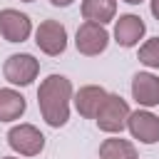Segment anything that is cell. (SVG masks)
I'll list each match as a JSON object with an SVG mask.
<instances>
[{
  "label": "cell",
  "instance_id": "8fae6325",
  "mask_svg": "<svg viewBox=\"0 0 159 159\" xmlns=\"http://www.w3.org/2000/svg\"><path fill=\"white\" fill-rule=\"evenodd\" d=\"M107 89L104 87H99V84H87V87H80V92L75 94V107H77V112L84 117V119H94L97 117V112H99V107H102V102L107 99Z\"/></svg>",
  "mask_w": 159,
  "mask_h": 159
},
{
  "label": "cell",
  "instance_id": "7a4b0ae2",
  "mask_svg": "<svg viewBox=\"0 0 159 159\" xmlns=\"http://www.w3.org/2000/svg\"><path fill=\"white\" fill-rule=\"evenodd\" d=\"M127 117H129V104L119 94H107V99L102 102L94 122L107 134H122V129L127 127Z\"/></svg>",
  "mask_w": 159,
  "mask_h": 159
},
{
  "label": "cell",
  "instance_id": "6da1fadb",
  "mask_svg": "<svg viewBox=\"0 0 159 159\" xmlns=\"http://www.w3.org/2000/svg\"><path fill=\"white\" fill-rule=\"evenodd\" d=\"M70 99H72V82L65 75H50L40 82L37 104L42 119L50 127H65L70 119Z\"/></svg>",
  "mask_w": 159,
  "mask_h": 159
},
{
  "label": "cell",
  "instance_id": "30bf717a",
  "mask_svg": "<svg viewBox=\"0 0 159 159\" xmlns=\"http://www.w3.org/2000/svg\"><path fill=\"white\" fill-rule=\"evenodd\" d=\"M132 97L142 107H157L159 104V77L152 72H137L132 77Z\"/></svg>",
  "mask_w": 159,
  "mask_h": 159
},
{
  "label": "cell",
  "instance_id": "5bb4252c",
  "mask_svg": "<svg viewBox=\"0 0 159 159\" xmlns=\"http://www.w3.org/2000/svg\"><path fill=\"white\" fill-rule=\"evenodd\" d=\"M99 159H139V157H137V149H134L132 142L119 139V137H112V139H104L102 142Z\"/></svg>",
  "mask_w": 159,
  "mask_h": 159
},
{
  "label": "cell",
  "instance_id": "ffe728a7",
  "mask_svg": "<svg viewBox=\"0 0 159 159\" xmlns=\"http://www.w3.org/2000/svg\"><path fill=\"white\" fill-rule=\"evenodd\" d=\"M22 2H32V0H22Z\"/></svg>",
  "mask_w": 159,
  "mask_h": 159
},
{
  "label": "cell",
  "instance_id": "9a60e30c",
  "mask_svg": "<svg viewBox=\"0 0 159 159\" xmlns=\"http://www.w3.org/2000/svg\"><path fill=\"white\" fill-rule=\"evenodd\" d=\"M139 62L159 70V37H152L139 47Z\"/></svg>",
  "mask_w": 159,
  "mask_h": 159
},
{
  "label": "cell",
  "instance_id": "7c38bea8",
  "mask_svg": "<svg viewBox=\"0 0 159 159\" xmlns=\"http://www.w3.org/2000/svg\"><path fill=\"white\" fill-rule=\"evenodd\" d=\"M25 109H27V102L20 92L10 87L0 89V122H15L25 114Z\"/></svg>",
  "mask_w": 159,
  "mask_h": 159
},
{
  "label": "cell",
  "instance_id": "2e32d148",
  "mask_svg": "<svg viewBox=\"0 0 159 159\" xmlns=\"http://www.w3.org/2000/svg\"><path fill=\"white\" fill-rule=\"evenodd\" d=\"M149 10H152V15L159 20V0H152V2H149Z\"/></svg>",
  "mask_w": 159,
  "mask_h": 159
},
{
  "label": "cell",
  "instance_id": "8992f818",
  "mask_svg": "<svg viewBox=\"0 0 159 159\" xmlns=\"http://www.w3.org/2000/svg\"><path fill=\"white\" fill-rule=\"evenodd\" d=\"M35 42H37V47H40L45 55L57 57V55H62L65 47H67V30H65V25L57 22V20H42L40 27L35 30Z\"/></svg>",
  "mask_w": 159,
  "mask_h": 159
},
{
  "label": "cell",
  "instance_id": "d6986e66",
  "mask_svg": "<svg viewBox=\"0 0 159 159\" xmlns=\"http://www.w3.org/2000/svg\"><path fill=\"white\" fill-rule=\"evenodd\" d=\"M2 159H20V157H2Z\"/></svg>",
  "mask_w": 159,
  "mask_h": 159
},
{
  "label": "cell",
  "instance_id": "ac0fdd59",
  "mask_svg": "<svg viewBox=\"0 0 159 159\" xmlns=\"http://www.w3.org/2000/svg\"><path fill=\"white\" fill-rule=\"evenodd\" d=\"M124 2H129V5H139L142 0H124Z\"/></svg>",
  "mask_w": 159,
  "mask_h": 159
},
{
  "label": "cell",
  "instance_id": "5b68a950",
  "mask_svg": "<svg viewBox=\"0 0 159 159\" xmlns=\"http://www.w3.org/2000/svg\"><path fill=\"white\" fill-rule=\"evenodd\" d=\"M7 144L20 157H37L45 147V137L32 124H17L7 132Z\"/></svg>",
  "mask_w": 159,
  "mask_h": 159
},
{
  "label": "cell",
  "instance_id": "4fadbf2b",
  "mask_svg": "<svg viewBox=\"0 0 159 159\" xmlns=\"http://www.w3.org/2000/svg\"><path fill=\"white\" fill-rule=\"evenodd\" d=\"M117 15V0H82V17L89 22L107 25Z\"/></svg>",
  "mask_w": 159,
  "mask_h": 159
},
{
  "label": "cell",
  "instance_id": "3957f363",
  "mask_svg": "<svg viewBox=\"0 0 159 159\" xmlns=\"http://www.w3.org/2000/svg\"><path fill=\"white\" fill-rule=\"evenodd\" d=\"M40 72V62L27 55V52H20V55H10L2 65V75L10 84H17V87H27L32 84V80L37 77Z\"/></svg>",
  "mask_w": 159,
  "mask_h": 159
},
{
  "label": "cell",
  "instance_id": "ba28073f",
  "mask_svg": "<svg viewBox=\"0 0 159 159\" xmlns=\"http://www.w3.org/2000/svg\"><path fill=\"white\" fill-rule=\"evenodd\" d=\"M30 32H32V22L25 12L12 10V7L0 10V35L7 42H25Z\"/></svg>",
  "mask_w": 159,
  "mask_h": 159
},
{
  "label": "cell",
  "instance_id": "9c48e42d",
  "mask_svg": "<svg viewBox=\"0 0 159 159\" xmlns=\"http://www.w3.org/2000/svg\"><path fill=\"white\" fill-rule=\"evenodd\" d=\"M144 32H147L144 20H142L139 15H132V12L119 15V20H117V25H114V40H117V45H122V47H134V45H139V40L144 37Z\"/></svg>",
  "mask_w": 159,
  "mask_h": 159
},
{
  "label": "cell",
  "instance_id": "52a82bcc",
  "mask_svg": "<svg viewBox=\"0 0 159 159\" xmlns=\"http://www.w3.org/2000/svg\"><path fill=\"white\" fill-rule=\"evenodd\" d=\"M127 129L129 134L142 142V144H154L159 142V117L152 114L149 109H137V112H129L127 117Z\"/></svg>",
  "mask_w": 159,
  "mask_h": 159
},
{
  "label": "cell",
  "instance_id": "e0dca14e",
  "mask_svg": "<svg viewBox=\"0 0 159 159\" xmlns=\"http://www.w3.org/2000/svg\"><path fill=\"white\" fill-rule=\"evenodd\" d=\"M50 2H52L55 7H70V5L75 2V0H50Z\"/></svg>",
  "mask_w": 159,
  "mask_h": 159
},
{
  "label": "cell",
  "instance_id": "277c9868",
  "mask_svg": "<svg viewBox=\"0 0 159 159\" xmlns=\"http://www.w3.org/2000/svg\"><path fill=\"white\" fill-rule=\"evenodd\" d=\"M75 45H77V52H82V55H87V57H94V55H99V52L107 50V45H109V32L104 30V25L84 20V22L77 27Z\"/></svg>",
  "mask_w": 159,
  "mask_h": 159
}]
</instances>
